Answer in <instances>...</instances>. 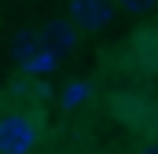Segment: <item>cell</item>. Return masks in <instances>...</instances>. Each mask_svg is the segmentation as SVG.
<instances>
[{"mask_svg":"<svg viewBox=\"0 0 158 154\" xmlns=\"http://www.w3.org/2000/svg\"><path fill=\"white\" fill-rule=\"evenodd\" d=\"M44 44L48 48H55L59 55H70L74 48H77V26H70L66 18H52L48 26H44Z\"/></svg>","mask_w":158,"mask_h":154,"instance_id":"3957f363","label":"cell"},{"mask_svg":"<svg viewBox=\"0 0 158 154\" xmlns=\"http://www.w3.org/2000/svg\"><path fill=\"white\" fill-rule=\"evenodd\" d=\"M114 4H118V11H129V15H143L155 7V0H114Z\"/></svg>","mask_w":158,"mask_h":154,"instance_id":"52a82bcc","label":"cell"},{"mask_svg":"<svg viewBox=\"0 0 158 154\" xmlns=\"http://www.w3.org/2000/svg\"><path fill=\"white\" fill-rule=\"evenodd\" d=\"M118 15L114 0H70V18L77 30H107Z\"/></svg>","mask_w":158,"mask_h":154,"instance_id":"7a4b0ae2","label":"cell"},{"mask_svg":"<svg viewBox=\"0 0 158 154\" xmlns=\"http://www.w3.org/2000/svg\"><path fill=\"white\" fill-rule=\"evenodd\" d=\"M37 147V128L26 114L0 117V154H30Z\"/></svg>","mask_w":158,"mask_h":154,"instance_id":"6da1fadb","label":"cell"},{"mask_svg":"<svg viewBox=\"0 0 158 154\" xmlns=\"http://www.w3.org/2000/svg\"><path fill=\"white\" fill-rule=\"evenodd\" d=\"M85 95H88L85 84H66V88H63V107H66V110H70V107H81Z\"/></svg>","mask_w":158,"mask_h":154,"instance_id":"8992f818","label":"cell"},{"mask_svg":"<svg viewBox=\"0 0 158 154\" xmlns=\"http://www.w3.org/2000/svg\"><path fill=\"white\" fill-rule=\"evenodd\" d=\"M55 59H59V51H55V48H48V44H40L37 51H33V59H30L22 70H26V74H48V70L55 66Z\"/></svg>","mask_w":158,"mask_h":154,"instance_id":"5b68a950","label":"cell"},{"mask_svg":"<svg viewBox=\"0 0 158 154\" xmlns=\"http://www.w3.org/2000/svg\"><path fill=\"white\" fill-rule=\"evenodd\" d=\"M40 44H44V37H40L37 30H19V33L11 37V44H7V51H11V63L26 66V63L33 59V51H37Z\"/></svg>","mask_w":158,"mask_h":154,"instance_id":"277c9868","label":"cell"},{"mask_svg":"<svg viewBox=\"0 0 158 154\" xmlns=\"http://www.w3.org/2000/svg\"><path fill=\"white\" fill-rule=\"evenodd\" d=\"M140 154H158V147H143V151H140Z\"/></svg>","mask_w":158,"mask_h":154,"instance_id":"ba28073f","label":"cell"}]
</instances>
